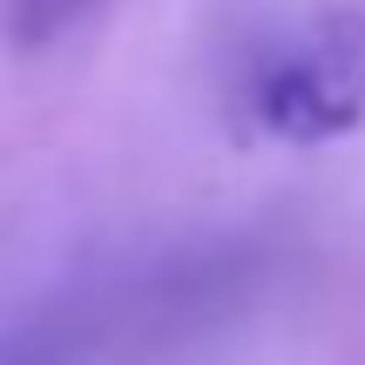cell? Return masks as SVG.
Segmentation results:
<instances>
[{
    "instance_id": "cell-2",
    "label": "cell",
    "mask_w": 365,
    "mask_h": 365,
    "mask_svg": "<svg viewBox=\"0 0 365 365\" xmlns=\"http://www.w3.org/2000/svg\"><path fill=\"white\" fill-rule=\"evenodd\" d=\"M102 0H7V41L14 54H41L54 41H68Z\"/></svg>"
},
{
    "instance_id": "cell-1",
    "label": "cell",
    "mask_w": 365,
    "mask_h": 365,
    "mask_svg": "<svg viewBox=\"0 0 365 365\" xmlns=\"http://www.w3.org/2000/svg\"><path fill=\"white\" fill-rule=\"evenodd\" d=\"M230 115L264 143L318 149L365 129V7L264 27L230 68Z\"/></svg>"
}]
</instances>
